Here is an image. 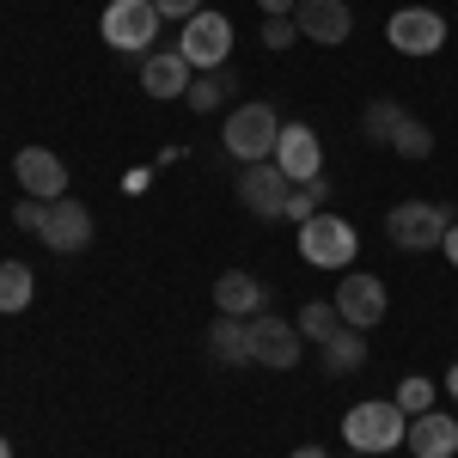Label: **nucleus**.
I'll return each mask as SVG.
<instances>
[{
    "label": "nucleus",
    "instance_id": "obj_1",
    "mask_svg": "<svg viewBox=\"0 0 458 458\" xmlns=\"http://www.w3.org/2000/svg\"><path fill=\"white\" fill-rule=\"evenodd\" d=\"M403 434H410V416L391 397H367V403H354L349 416H343V440H349L354 453H397Z\"/></svg>",
    "mask_w": 458,
    "mask_h": 458
},
{
    "label": "nucleus",
    "instance_id": "obj_2",
    "mask_svg": "<svg viewBox=\"0 0 458 458\" xmlns=\"http://www.w3.org/2000/svg\"><path fill=\"white\" fill-rule=\"evenodd\" d=\"M159 6L153 0H110L105 6V43L116 49V55H153V37H159Z\"/></svg>",
    "mask_w": 458,
    "mask_h": 458
},
{
    "label": "nucleus",
    "instance_id": "obj_3",
    "mask_svg": "<svg viewBox=\"0 0 458 458\" xmlns=\"http://www.w3.org/2000/svg\"><path fill=\"white\" fill-rule=\"evenodd\" d=\"M226 153L233 159H245V165H257V159H276V141H282V116L269 105H239L233 116H226Z\"/></svg>",
    "mask_w": 458,
    "mask_h": 458
},
{
    "label": "nucleus",
    "instance_id": "obj_4",
    "mask_svg": "<svg viewBox=\"0 0 458 458\" xmlns=\"http://www.w3.org/2000/svg\"><path fill=\"white\" fill-rule=\"evenodd\" d=\"M354 245H360V239H354V226L343 220V214H330V208L312 214V220L300 226V257H306L312 269H349Z\"/></svg>",
    "mask_w": 458,
    "mask_h": 458
},
{
    "label": "nucleus",
    "instance_id": "obj_5",
    "mask_svg": "<svg viewBox=\"0 0 458 458\" xmlns=\"http://www.w3.org/2000/svg\"><path fill=\"white\" fill-rule=\"evenodd\" d=\"M177 55L190 62V68H226V55H233V19L226 13H196V19H183V37H177Z\"/></svg>",
    "mask_w": 458,
    "mask_h": 458
},
{
    "label": "nucleus",
    "instance_id": "obj_6",
    "mask_svg": "<svg viewBox=\"0 0 458 458\" xmlns=\"http://www.w3.org/2000/svg\"><path fill=\"white\" fill-rule=\"evenodd\" d=\"M446 226H453V214L440 208V202H397L386 214V233L397 250H440Z\"/></svg>",
    "mask_w": 458,
    "mask_h": 458
},
{
    "label": "nucleus",
    "instance_id": "obj_7",
    "mask_svg": "<svg viewBox=\"0 0 458 458\" xmlns=\"http://www.w3.org/2000/svg\"><path fill=\"white\" fill-rule=\"evenodd\" d=\"M330 306L343 312L349 330H373V324L391 312L386 282H379V276H367V269H343V282H336V300H330Z\"/></svg>",
    "mask_w": 458,
    "mask_h": 458
},
{
    "label": "nucleus",
    "instance_id": "obj_8",
    "mask_svg": "<svg viewBox=\"0 0 458 458\" xmlns=\"http://www.w3.org/2000/svg\"><path fill=\"white\" fill-rule=\"evenodd\" d=\"M300 349H306V336H300V324L293 318H276V312H257L250 318V360L257 367H300Z\"/></svg>",
    "mask_w": 458,
    "mask_h": 458
},
{
    "label": "nucleus",
    "instance_id": "obj_9",
    "mask_svg": "<svg viewBox=\"0 0 458 458\" xmlns=\"http://www.w3.org/2000/svg\"><path fill=\"white\" fill-rule=\"evenodd\" d=\"M386 43L397 55H434V49L446 43V19H440L434 6H403V13L386 19Z\"/></svg>",
    "mask_w": 458,
    "mask_h": 458
},
{
    "label": "nucleus",
    "instance_id": "obj_10",
    "mask_svg": "<svg viewBox=\"0 0 458 458\" xmlns=\"http://www.w3.org/2000/svg\"><path fill=\"white\" fill-rule=\"evenodd\" d=\"M287 196H293V183H287V172L276 165V159H257V165H245V172H239V202H245L250 214L282 220V214H287Z\"/></svg>",
    "mask_w": 458,
    "mask_h": 458
},
{
    "label": "nucleus",
    "instance_id": "obj_11",
    "mask_svg": "<svg viewBox=\"0 0 458 458\" xmlns=\"http://www.w3.org/2000/svg\"><path fill=\"white\" fill-rule=\"evenodd\" d=\"M37 239L55 250V257H80V250L92 245V208H86L80 196L49 202V220H43V233H37Z\"/></svg>",
    "mask_w": 458,
    "mask_h": 458
},
{
    "label": "nucleus",
    "instance_id": "obj_12",
    "mask_svg": "<svg viewBox=\"0 0 458 458\" xmlns=\"http://www.w3.org/2000/svg\"><path fill=\"white\" fill-rule=\"evenodd\" d=\"M13 177H19V196H37V202H62L68 196V165L49 147H19Z\"/></svg>",
    "mask_w": 458,
    "mask_h": 458
},
{
    "label": "nucleus",
    "instance_id": "obj_13",
    "mask_svg": "<svg viewBox=\"0 0 458 458\" xmlns=\"http://www.w3.org/2000/svg\"><path fill=\"white\" fill-rule=\"evenodd\" d=\"M293 25H300V37L336 49V43H349L354 13H349V0H300V6H293Z\"/></svg>",
    "mask_w": 458,
    "mask_h": 458
},
{
    "label": "nucleus",
    "instance_id": "obj_14",
    "mask_svg": "<svg viewBox=\"0 0 458 458\" xmlns=\"http://www.w3.org/2000/svg\"><path fill=\"white\" fill-rule=\"evenodd\" d=\"M276 165L287 172V183H306L324 172V141H318L306 123H282V141H276Z\"/></svg>",
    "mask_w": 458,
    "mask_h": 458
},
{
    "label": "nucleus",
    "instance_id": "obj_15",
    "mask_svg": "<svg viewBox=\"0 0 458 458\" xmlns=\"http://www.w3.org/2000/svg\"><path fill=\"white\" fill-rule=\"evenodd\" d=\"M214 312H226V318H257V312H269V287L257 282L250 269H226V276L214 282Z\"/></svg>",
    "mask_w": 458,
    "mask_h": 458
},
{
    "label": "nucleus",
    "instance_id": "obj_16",
    "mask_svg": "<svg viewBox=\"0 0 458 458\" xmlns=\"http://www.w3.org/2000/svg\"><path fill=\"white\" fill-rule=\"evenodd\" d=\"M190 80H196V68H190L177 49H153V55H141V92L147 98H183Z\"/></svg>",
    "mask_w": 458,
    "mask_h": 458
},
{
    "label": "nucleus",
    "instance_id": "obj_17",
    "mask_svg": "<svg viewBox=\"0 0 458 458\" xmlns=\"http://www.w3.org/2000/svg\"><path fill=\"white\" fill-rule=\"evenodd\" d=\"M403 446H410L416 458H453L458 453V422H453V416H440V410H422V416H410Z\"/></svg>",
    "mask_w": 458,
    "mask_h": 458
},
{
    "label": "nucleus",
    "instance_id": "obj_18",
    "mask_svg": "<svg viewBox=\"0 0 458 458\" xmlns=\"http://www.w3.org/2000/svg\"><path fill=\"white\" fill-rule=\"evenodd\" d=\"M208 354L220 367H250V318H214L208 324Z\"/></svg>",
    "mask_w": 458,
    "mask_h": 458
},
{
    "label": "nucleus",
    "instance_id": "obj_19",
    "mask_svg": "<svg viewBox=\"0 0 458 458\" xmlns=\"http://www.w3.org/2000/svg\"><path fill=\"white\" fill-rule=\"evenodd\" d=\"M318 367H324L330 379H349V373H360V367H367V330H349V324H343V330H336V336L318 349Z\"/></svg>",
    "mask_w": 458,
    "mask_h": 458
},
{
    "label": "nucleus",
    "instance_id": "obj_20",
    "mask_svg": "<svg viewBox=\"0 0 458 458\" xmlns=\"http://www.w3.org/2000/svg\"><path fill=\"white\" fill-rule=\"evenodd\" d=\"M239 92V73L233 68H202L196 80H190V92H183V105L196 110V116H208V110H220L226 98Z\"/></svg>",
    "mask_w": 458,
    "mask_h": 458
},
{
    "label": "nucleus",
    "instance_id": "obj_21",
    "mask_svg": "<svg viewBox=\"0 0 458 458\" xmlns=\"http://www.w3.org/2000/svg\"><path fill=\"white\" fill-rule=\"evenodd\" d=\"M410 123V110L397 105V98H373V105L360 110V141H373V147H391L397 141V129Z\"/></svg>",
    "mask_w": 458,
    "mask_h": 458
},
{
    "label": "nucleus",
    "instance_id": "obj_22",
    "mask_svg": "<svg viewBox=\"0 0 458 458\" xmlns=\"http://www.w3.org/2000/svg\"><path fill=\"white\" fill-rule=\"evenodd\" d=\"M293 324H300V336H306V343H312V349H324V343H330V336H336V330H343V312H336V306H330V300H306V306H300V318H293Z\"/></svg>",
    "mask_w": 458,
    "mask_h": 458
},
{
    "label": "nucleus",
    "instance_id": "obj_23",
    "mask_svg": "<svg viewBox=\"0 0 458 458\" xmlns=\"http://www.w3.org/2000/svg\"><path fill=\"white\" fill-rule=\"evenodd\" d=\"M324 202H330V183H324V172H318V177H306V183H293V196H287V214H282V220L306 226L312 214H324Z\"/></svg>",
    "mask_w": 458,
    "mask_h": 458
},
{
    "label": "nucleus",
    "instance_id": "obj_24",
    "mask_svg": "<svg viewBox=\"0 0 458 458\" xmlns=\"http://www.w3.org/2000/svg\"><path fill=\"white\" fill-rule=\"evenodd\" d=\"M37 293V276L25 263H0V312H25Z\"/></svg>",
    "mask_w": 458,
    "mask_h": 458
},
{
    "label": "nucleus",
    "instance_id": "obj_25",
    "mask_svg": "<svg viewBox=\"0 0 458 458\" xmlns=\"http://www.w3.org/2000/svg\"><path fill=\"white\" fill-rule=\"evenodd\" d=\"M391 153H397V159H428V153H434V129L410 116V123L397 129V141H391Z\"/></svg>",
    "mask_w": 458,
    "mask_h": 458
},
{
    "label": "nucleus",
    "instance_id": "obj_26",
    "mask_svg": "<svg viewBox=\"0 0 458 458\" xmlns=\"http://www.w3.org/2000/svg\"><path fill=\"white\" fill-rule=\"evenodd\" d=\"M403 416H422V410H434V386H428L422 373H410V379H397V397H391Z\"/></svg>",
    "mask_w": 458,
    "mask_h": 458
},
{
    "label": "nucleus",
    "instance_id": "obj_27",
    "mask_svg": "<svg viewBox=\"0 0 458 458\" xmlns=\"http://www.w3.org/2000/svg\"><path fill=\"white\" fill-rule=\"evenodd\" d=\"M263 43H269V49H293V43H300V25H293V19H263Z\"/></svg>",
    "mask_w": 458,
    "mask_h": 458
},
{
    "label": "nucleus",
    "instance_id": "obj_28",
    "mask_svg": "<svg viewBox=\"0 0 458 458\" xmlns=\"http://www.w3.org/2000/svg\"><path fill=\"white\" fill-rule=\"evenodd\" d=\"M13 220H19L25 233H43V220H49V202H37V196H19V208H13Z\"/></svg>",
    "mask_w": 458,
    "mask_h": 458
},
{
    "label": "nucleus",
    "instance_id": "obj_29",
    "mask_svg": "<svg viewBox=\"0 0 458 458\" xmlns=\"http://www.w3.org/2000/svg\"><path fill=\"white\" fill-rule=\"evenodd\" d=\"M159 6V19H196L202 13V0H153Z\"/></svg>",
    "mask_w": 458,
    "mask_h": 458
},
{
    "label": "nucleus",
    "instance_id": "obj_30",
    "mask_svg": "<svg viewBox=\"0 0 458 458\" xmlns=\"http://www.w3.org/2000/svg\"><path fill=\"white\" fill-rule=\"evenodd\" d=\"M257 6H263V19H293L300 0H257Z\"/></svg>",
    "mask_w": 458,
    "mask_h": 458
},
{
    "label": "nucleus",
    "instance_id": "obj_31",
    "mask_svg": "<svg viewBox=\"0 0 458 458\" xmlns=\"http://www.w3.org/2000/svg\"><path fill=\"white\" fill-rule=\"evenodd\" d=\"M440 250L453 257V269H458V220H453V226H446V239H440Z\"/></svg>",
    "mask_w": 458,
    "mask_h": 458
},
{
    "label": "nucleus",
    "instance_id": "obj_32",
    "mask_svg": "<svg viewBox=\"0 0 458 458\" xmlns=\"http://www.w3.org/2000/svg\"><path fill=\"white\" fill-rule=\"evenodd\" d=\"M446 391H453V403H458V360L446 367Z\"/></svg>",
    "mask_w": 458,
    "mask_h": 458
},
{
    "label": "nucleus",
    "instance_id": "obj_33",
    "mask_svg": "<svg viewBox=\"0 0 458 458\" xmlns=\"http://www.w3.org/2000/svg\"><path fill=\"white\" fill-rule=\"evenodd\" d=\"M287 458H324V446H300V453H287Z\"/></svg>",
    "mask_w": 458,
    "mask_h": 458
},
{
    "label": "nucleus",
    "instance_id": "obj_34",
    "mask_svg": "<svg viewBox=\"0 0 458 458\" xmlns=\"http://www.w3.org/2000/svg\"><path fill=\"white\" fill-rule=\"evenodd\" d=\"M0 458H13V446H6V434H0Z\"/></svg>",
    "mask_w": 458,
    "mask_h": 458
},
{
    "label": "nucleus",
    "instance_id": "obj_35",
    "mask_svg": "<svg viewBox=\"0 0 458 458\" xmlns=\"http://www.w3.org/2000/svg\"><path fill=\"white\" fill-rule=\"evenodd\" d=\"M354 458H367V453H354Z\"/></svg>",
    "mask_w": 458,
    "mask_h": 458
}]
</instances>
